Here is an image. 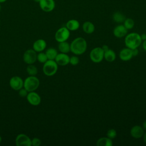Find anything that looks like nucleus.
I'll list each match as a JSON object with an SVG mask.
<instances>
[{
    "label": "nucleus",
    "instance_id": "obj_11",
    "mask_svg": "<svg viewBox=\"0 0 146 146\" xmlns=\"http://www.w3.org/2000/svg\"><path fill=\"white\" fill-rule=\"evenodd\" d=\"M26 98L29 103L33 106H36L40 103L41 98L40 96L35 92H30V93L27 94Z\"/></svg>",
    "mask_w": 146,
    "mask_h": 146
},
{
    "label": "nucleus",
    "instance_id": "obj_31",
    "mask_svg": "<svg viewBox=\"0 0 146 146\" xmlns=\"http://www.w3.org/2000/svg\"><path fill=\"white\" fill-rule=\"evenodd\" d=\"M132 52L133 56H136L138 55L139 51L137 48H134V49L132 50Z\"/></svg>",
    "mask_w": 146,
    "mask_h": 146
},
{
    "label": "nucleus",
    "instance_id": "obj_35",
    "mask_svg": "<svg viewBox=\"0 0 146 146\" xmlns=\"http://www.w3.org/2000/svg\"><path fill=\"white\" fill-rule=\"evenodd\" d=\"M142 127L143 128V129H144V130H146V120H145V121L143 123Z\"/></svg>",
    "mask_w": 146,
    "mask_h": 146
},
{
    "label": "nucleus",
    "instance_id": "obj_32",
    "mask_svg": "<svg viewBox=\"0 0 146 146\" xmlns=\"http://www.w3.org/2000/svg\"><path fill=\"white\" fill-rule=\"evenodd\" d=\"M102 49L104 51H107V50L109 49V47H108V46H107V45H106V44L103 45V46L102 47Z\"/></svg>",
    "mask_w": 146,
    "mask_h": 146
},
{
    "label": "nucleus",
    "instance_id": "obj_28",
    "mask_svg": "<svg viewBox=\"0 0 146 146\" xmlns=\"http://www.w3.org/2000/svg\"><path fill=\"white\" fill-rule=\"evenodd\" d=\"M79 63V58L76 56L74 55L70 58V63L72 66H76Z\"/></svg>",
    "mask_w": 146,
    "mask_h": 146
},
{
    "label": "nucleus",
    "instance_id": "obj_4",
    "mask_svg": "<svg viewBox=\"0 0 146 146\" xmlns=\"http://www.w3.org/2000/svg\"><path fill=\"white\" fill-rule=\"evenodd\" d=\"M39 86V80L35 76L27 77L23 83L24 88L28 92H32L36 90Z\"/></svg>",
    "mask_w": 146,
    "mask_h": 146
},
{
    "label": "nucleus",
    "instance_id": "obj_39",
    "mask_svg": "<svg viewBox=\"0 0 146 146\" xmlns=\"http://www.w3.org/2000/svg\"><path fill=\"white\" fill-rule=\"evenodd\" d=\"M1 141H2V137H1V136H0V143H1Z\"/></svg>",
    "mask_w": 146,
    "mask_h": 146
},
{
    "label": "nucleus",
    "instance_id": "obj_20",
    "mask_svg": "<svg viewBox=\"0 0 146 146\" xmlns=\"http://www.w3.org/2000/svg\"><path fill=\"white\" fill-rule=\"evenodd\" d=\"M116 54L113 50L108 49L107 51H104V58L109 62H113L116 59Z\"/></svg>",
    "mask_w": 146,
    "mask_h": 146
},
{
    "label": "nucleus",
    "instance_id": "obj_22",
    "mask_svg": "<svg viewBox=\"0 0 146 146\" xmlns=\"http://www.w3.org/2000/svg\"><path fill=\"white\" fill-rule=\"evenodd\" d=\"M58 49L60 52L67 54L70 51V44L66 41L60 42L58 45Z\"/></svg>",
    "mask_w": 146,
    "mask_h": 146
},
{
    "label": "nucleus",
    "instance_id": "obj_29",
    "mask_svg": "<svg viewBox=\"0 0 146 146\" xmlns=\"http://www.w3.org/2000/svg\"><path fill=\"white\" fill-rule=\"evenodd\" d=\"M41 144V140L36 137H34L31 140V145L33 146H39Z\"/></svg>",
    "mask_w": 146,
    "mask_h": 146
},
{
    "label": "nucleus",
    "instance_id": "obj_12",
    "mask_svg": "<svg viewBox=\"0 0 146 146\" xmlns=\"http://www.w3.org/2000/svg\"><path fill=\"white\" fill-rule=\"evenodd\" d=\"M70 56L65 53H60L58 54L55 59V61L59 66H66L70 63Z\"/></svg>",
    "mask_w": 146,
    "mask_h": 146
},
{
    "label": "nucleus",
    "instance_id": "obj_36",
    "mask_svg": "<svg viewBox=\"0 0 146 146\" xmlns=\"http://www.w3.org/2000/svg\"><path fill=\"white\" fill-rule=\"evenodd\" d=\"M143 137V141L144 143L146 144V132H144Z\"/></svg>",
    "mask_w": 146,
    "mask_h": 146
},
{
    "label": "nucleus",
    "instance_id": "obj_21",
    "mask_svg": "<svg viewBox=\"0 0 146 146\" xmlns=\"http://www.w3.org/2000/svg\"><path fill=\"white\" fill-rule=\"evenodd\" d=\"M112 19L114 22L120 23H123L125 19V17L122 13L120 11H116L112 15Z\"/></svg>",
    "mask_w": 146,
    "mask_h": 146
},
{
    "label": "nucleus",
    "instance_id": "obj_37",
    "mask_svg": "<svg viewBox=\"0 0 146 146\" xmlns=\"http://www.w3.org/2000/svg\"><path fill=\"white\" fill-rule=\"evenodd\" d=\"M7 0H0V3H3L5 2H6Z\"/></svg>",
    "mask_w": 146,
    "mask_h": 146
},
{
    "label": "nucleus",
    "instance_id": "obj_33",
    "mask_svg": "<svg viewBox=\"0 0 146 146\" xmlns=\"http://www.w3.org/2000/svg\"><path fill=\"white\" fill-rule=\"evenodd\" d=\"M142 46L143 49L146 51V39L143 40V42L142 43Z\"/></svg>",
    "mask_w": 146,
    "mask_h": 146
},
{
    "label": "nucleus",
    "instance_id": "obj_24",
    "mask_svg": "<svg viewBox=\"0 0 146 146\" xmlns=\"http://www.w3.org/2000/svg\"><path fill=\"white\" fill-rule=\"evenodd\" d=\"M123 25L127 30L132 29L135 26V21L133 19L130 18H125V19L123 22Z\"/></svg>",
    "mask_w": 146,
    "mask_h": 146
},
{
    "label": "nucleus",
    "instance_id": "obj_40",
    "mask_svg": "<svg viewBox=\"0 0 146 146\" xmlns=\"http://www.w3.org/2000/svg\"><path fill=\"white\" fill-rule=\"evenodd\" d=\"M1 5H0V11H1Z\"/></svg>",
    "mask_w": 146,
    "mask_h": 146
},
{
    "label": "nucleus",
    "instance_id": "obj_23",
    "mask_svg": "<svg viewBox=\"0 0 146 146\" xmlns=\"http://www.w3.org/2000/svg\"><path fill=\"white\" fill-rule=\"evenodd\" d=\"M46 54L48 59L49 60H55L58 52L57 50L54 48H49L46 51Z\"/></svg>",
    "mask_w": 146,
    "mask_h": 146
},
{
    "label": "nucleus",
    "instance_id": "obj_27",
    "mask_svg": "<svg viewBox=\"0 0 146 146\" xmlns=\"http://www.w3.org/2000/svg\"><path fill=\"white\" fill-rule=\"evenodd\" d=\"M116 135H117L116 131L115 129H112V128L110 129L107 132V136L111 139H113L115 138Z\"/></svg>",
    "mask_w": 146,
    "mask_h": 146
},
{
    "label": "nucleus",
    "instance_id": "obj_10",
    "mask_svg": "<svg viewBox=\"0 0 146 146\" xmlns=\"http://www.w3.org/2000/svg\"><path fill=\"white\" fill-rule=\"evenodd\" d=\"M23 83L22 79L18 76L12 77L10 80V86L14 90L18 91L23 87Z\"/></svg>",
    "mask_w": 146,
    "mask_h": 146
},
{
    "label": "nucleus",
    "instance_id": "obj_7",
    "mask_svg": "<svg viewBox=\"0 0 146 146\" xmlns=\"http://www.w3.org/2000/svg\"><path fill=\"white\" fill-rule=\"evenodd\" d=\"M23 60L24 62L29 64H33L37 59V55L36 51L32 49L26 50L23 54Z\"/></svg>",
    "mask_w": 146,
    "mask_h": 146
},
{
    "label": "nucleus",
    "instance_id": "obj_18",
    "mask_svg": "<svg viewBox=\"0 0 146 146\" xmlns=\"http://www.w3.org/2000/svg\"><path fill=\"white\" fill-rule=\"evenodd\" d=\"M95 25L91 22L86 21L83 23L82 29L83 31L86 34H92L95 31Z\"/></svg>",
    "mask_w": 146,
    "mask_h": 146
},
{
    "label": "nucleus",
    "instance_id": "obj_9",
    "mask_svg": "<svg viewBox=\"0 0 146 146\" xmlns=\"http://www.w3.org/2000/svg\"><path fill=\"white\" fill-rule=\"evenodd\" d=\"M15 144L17 146H31V140L26 135L21 133L17 136Z\"/></svg>",
    "mask_w": 146,
    "mask_h": 146
},
{
    "label": "nucleus",
    "instance_id": "obj_17",
    "mask_svg": "<svg viewBox=\"0 0 146 146\" xmlns=\"http://www.w3.org/2000/svg\"><path fill=\"white\" fill-rule=\"evenodd\" d=\"M66 27L70 31H75L79 28L80 23L76 19H70L67 22Z\"/></svg>",
    "mask_w": 146,
    "mask_h": 146
},
{
    "label": "nucleus",
    "instance_id": "obj_34",
    "mask_svg": "<svg viewBox=\"0 0 146 146\" xmlns=\"http://www.w3.org/2000/svg\"><path fill=\"white\" fill-rule=\"evenodd\" d=\"M140 36H141V38L142 39V41L146 39V34H143L142 35H140Z\"/></svg>",
    "mask_w": 146,
    "mask_h": 146
},
{
    "label": "nucleus",
    "instance_id": "obj_16",
    "mask_svg": "<svg viewBox=\"0 0 146 146\" xmlns=\"http://www.w3.org/2000/svg\"><path fill=\"white\" fill-rule=\"evenodd\" d=\"M46 47V42L44 40L40 39L36 40L33 44V49L36 52H41L43 51Z\"/></svg>",
    "mask_w": 146,
    "mask_h": 146
},
{
    "label": "nucleus",
    "instance_id": "obj_2",
    "mask_svg": "<svg viewBox=\"0 0 146 146\" xmlns=\"http://www.w3.org/2000/svg\"><path fill=\"white\" fill-rule=\"evenodd\" d=\"M142 43V39L139 34L137 33H131L125 35L124 43L127 47L131 50L138 48Z\"/></svg>",
    "mask_w": 146,
    "mask_h": 146
},
{
    "label": "nucleus",
    "instance_id": "obj_19",
    "mask_svg": "<svg viewBox=\"0 0 146 146\" xmlns=\"http://www.w3.org/2000/svg\"><path fill=\"white\" fill-rule=\"evenodd\" d=\"M113 143L112 139L108 137H103L99 138L96 141L97 146H112Z\"/></svg>",
    "mask_w": 146,
    "mask_h": 146
},
{
    "label": "nucleus",
    "instance_id": "obj_30",
    "mask_svg": "<svg viewBox=\"0 0 146 146\" xmlns=\"http://www.w3.org/2000/svg\"><path fill=\"white\" fill-rule=\"evenodd\" d=\"M27 91L24 88H21L19 90V95H20V96L21 97H26L27 95Z\"/></svg>",
    "mask_w": 146,
    "mask_h": 146
},
{
    "label": "nucleus",
    "instance_id": "obj_3",
    "mask_svg": "<svg viewBox=\"0 0 146 146\" xmlns=\"http://www.w3.org/2000/svg\"><path fill=\"white\" fill-rule=\"evenodd\" d=\"M58 68V65L54 60L48 59L43 67V73L48 76H52L56 74Z\"/></svg>",
    "mask_w": 146,
    "mask_h": 146
},
{
    "label": "nucleus",
    "instance_id": "obj_25",
    "mask_svg": "<svg viewBox=\"0 0 146 146\" xmlns=\"http://www.w3.org/2000/svg\"><path fill=\"white\" fill-rule=\"evenodd\" d=\"M27 72L30 76H35L38 73V70L35 66L31 64L27 67Z\"/></svg>",
    "mask_w": 146,
    "mask_h": 146
},
{
    "label": "nucleus",
    "instance_id": "obj_15",
    "mask_svg": "<svg viewBox=\"0 0 146 146\" xmlns=\"http://www.w3.org/2000/svg\"><path fill=\"white\" fill-rule=\"evenodd\" d=\"M119 58L123 61L126 62L130 60L133 57L132 50L127 47L121 49L119 52Z\"/></svg>",
    "mask_w": 146,
    "mask_h": 146
},
{
    "label": "nucleus",
    "instance_id": "obj_38",
    "mask_svg": "<svg viewBox=\"0 0 146 146\" xmlns=\"http://www.w3.org/2000/svg\"><path fill=\"white\" fill-rule=\"evenodd\" d=\"M35 2H38V3H39V1H40V0H34Z\"/></svg>",
    "mask_w": 146,
    "mask_h": 146
},
{
    "label": "nucleus",
    "instance_id": "obj_41",
    "mask_svg": "<svg viewBox=\"0 0 146 146\" xmlns=\"http://www.w3.org/2000/svg\"><path fill=\"white\" fill-rule=\"evenodd\" d=\"M0 23H1V22H0Z\"/></svg>",
    "mask_w": 146,
    "mask_h": 146
},
{
    "label": "nucleus",
    "instance_id": "obj_5",
    "mask_svg": "<svg viewBox=\"0 0 146 146\" xmlns=\"http://www.w3.org/2000/svg\"><path fill=\"white\" fill-rule=\"evenodd\" d=\"M104 51L102 47H95L90 51V59L94 63H100L104 59Z\"/></svg>",
    "mask_w": 146,
    "mask_h": 146
},
{
    "label": "nucleus",
    "instance_id": "obj_26",
    "mask_svg": "<svg viewBox=\"0 0 146 146\" xmlns=\"http://www.w3.org/2000/svg\"><path fill=\"white\" fill-rule=\"evenodd\" d=\"M37 60L40 63H45L47 60L48 58L46 53L44 52H40L37 55Z\"/></svg>",
    "mask_w": 146,
    "mask_h": 146
},
{
    "label": "nucleus",
    "instance_id": "obj_6",
    "mask_svg": "<svg viewBox=\"0 0 146 146\" xmlns=\"http://www.w3.org/2000/svg\"><path fill=\"white\" fill-rule=\"evenodd\" d=\"M70 31L66 27H62L59 28L55 33V39L60 43L66 41L70 37Z\"/></svg>",
    "mask_w": 146,
    "mask_h": 146
},
{
    "label": "nucleus",
    "instance_id": "obj_1",
    "mask_svg": "<svg viewBox=\"0 0 146 146\" xmlns=\"http://www.w3.org/2000/svg\"><path fill=\"white\" fill-rule=\"evenodd\" d=\"M87 47V43L86 39L82 37H77L70 44V51L75 55H79L86 52Z\"/></svg>",
    "mask_w": 146,
    "mask_h": 146
},
{
    "label": "nucleus",
    "instance_id": "obj_8",
    "mask_svg": "<svg viewBox=\"0 0 146 146\" xmlns=\"http://www.w3.org/2000/svg\"><path fill=\"white\" fill-rule=\"evenodd\" d=\"M40 9L44 12H51L55 7L54 0H40L39 2Z\"/></svg>",
    "mask_w": 146,
    "mask_h": 146
},
{
    "label": "nucleus",
    "instance_id": "obj_13",
    "mask_svg": "<svg viewBox=\"0 0 146 146\" xmlns=\"http://www.w3.org/2000/svg\"><path fill=\"white\" fill-rule=\"evenodd\" d=\"M144 133V129L142 126L136 125L133 126L130 130L131 136L135 139H139L143 137Z\"/></svg>",
    "mask_w": 146,
    "mask_h": 146
},
{
    "label": "nucleus",
    "instance_id": "obj_14",
    "mask_svg": "<svg viewBox=\"0 0 146 146\" xmlns=\"http://www.w3.org/2000/svg\"><path fill=\"white\" fill-rule=\"evenodd\" d=\"M128 33V30L123 25H119L115 27L113 30V34L115 36L118 38H121L125 36Z\"/></svg>",
    "mask_w": 146,
    "mask_h": 146
}]
</instances>
